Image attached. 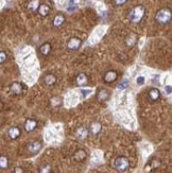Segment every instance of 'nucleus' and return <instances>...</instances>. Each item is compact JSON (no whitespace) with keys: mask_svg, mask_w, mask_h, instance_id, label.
<instances>
[{"mask_svg":"<svg viewBox=\"0 0 172 173\" xmlns=\"http://www.w3.org/2000/svg\"><path fill=\"white\" fill-rule=\"evenodd\" d=\"M155 19L160 25H166L172 19V12L169 9H161L157 12Z\"/></svg>","mask_w":172,"mask_h":173,"instance_id":"3","label":"nucleus"},{"mask_svg":"<svg viewBox=\"0 0 172 173\" xmlns=\"http://www.w3.org/2000/svg\"><path fill=\"white\" fill-rule=\"evenodd\" d=\"M50 12V7L47 6V4H41L38 9V13L42 15V16H47Z\"/></svg>","mask_w":172,"mask_h":173,"instance_id":"19","label":"nucleus"},{"mask_svg":"<svg viewBox=\"0 0 172 173\" xmlns=\"http://www.w3.org/2000/svg\"><path fill=\"white\" fill-rule=\"evenodd\" d=\"M51 166L50 165H44V166L39 167L38 173H51Z\"/></svg>","mask_w":172,"mask_h":173,"instance_id":"22","label":"nucleus"},{"mask_svg":"<svg viewBox=\"0 0 172 173\" xmlns=\"http://www.w3.org/2000/svg\"><path fill=\"white\" fill-rule=\"evenodd\" d=\"M9 167V158L6 155H1L0 157V169L4 170Z\"/></svg>","mask_w":172,"mask_h":173,"instance_id":"18","label":"nucleus"},{"mask_svg":"<svg viewBox=\"0 0 172 173\" xmlns=\"http://www.w3.org/2000/svg\"><path fill=\"white\" fill-rule=\"evenodd\" d=\"M20 134H22V131H20V128L17 127H12L9 128V131H7V135H9L10 138L13 140L17 139L20 136Z\"/></svg>","mask_w":172,"mask_h":173,"instance_id":"9","label":"nucleus"},{"mask_svg":"<svg viewBox=\"0 0 172 173\" xmlns=\"http://www.w3.org/2000/svg\"><path fill=\"white\" fill-rule=\"evenodd\" d=\"M135 36L134 35H131V36H129L128 39H126V44H128L129 46H133L134 44H135Z\"/></svg>","mask_w":172,"mask_h":173,"instance_id":"23","label":"nucleus"},{"mask_svg":"<svg viewBox=\"0 0 172 173\" xmlns=\"http://www.w3.org/2000/svg\"><path fill=\"white\" fill-rule=\"evenodd\" d=\"M115 1V3L117 4V6H122L126 2V0H114Z\"/></svg>","mask_w":172,"mask_h":173,"instance_id":"29","label":"nucleus"},{"mask_svg":"<svg viewBox=\"0 0 172 173\" xmlns=\"http://www.w3.org/2000/svg\"><path fill=\"white\" fill-rule=\"evenodd\" d=\"M44 82L47 86H52L57 83V78L53 74H47L44 79Z\"/></svg>","mask_w":172,"mask_h":173,"instance_id":"15","label":"nucleus"},{"mask_svg":"<svg viewBox=\"0 0 172 173\" xmlns=\"http://www.w3.org/2000/svg\"><path fill=\"white\" fill-rule=\"evenodd\" d=\"M76 85H79V86L86 85L87 84V77H86L85 73H80V74L76 77Z\"/></svg>","mask_w":172,"mask_h":173,"instance_id":"14","label":"nucleus"},{"mask_svg":"<svg viewBox=\"0 0 172 173\" xmlns=\"http://www.w3.org/2000/svg\"><path fill=\"white\" fill-rule=\"evenodd\" d=\"M128 86H129V81L125 80V81H123L121 84H119L118 88H119V89H123V88H126Z\"/></svg>","mask_w":172,"mask_h":173,"instance_id":"24","label":"nucleus"},{"mask_svg":"<svg viewBox=\"0 0 172 173\" xmlns=\"http://www.w3.org/2000/svg\"><path fill=\"white\" fill-rule=\"evenodd\" d=\"M81 44H82V41H81L80 38L73 37V38H71L69 41H68V45L67 46H68V48H69L70 50H78V49L80 48Z\"/></svg>","mask_w":172,"mask_h":173,"instance_id":"10","label":"nucleus"},{"mask_svg":"<svg viewBox=\"0 0 172 173\" xmlns=\"http://www.w3.org/2000/svg\"><path fill=\"white\" fill-rule=\"evenodd\" d=\"M91 93V90L89 89H82L81 90V95H82V98H85L87 95H89V94Z\"/></svg>","mask_w":172,"mask_h":173,"instance_id":"25","label":"nucleus"},{"mask_svg":"<svg viewBox=\"0 0 172 173\" xmlns=\"http://www.w3.org/2000/svg\"><path fill=\"white\" fill-rule=\"evenodd\" d=\"M42 148H43V145H42V142H39V141H32V142L28 145V151H29V153L32 154V155L37 154L38 152L42 150Z\"/></svg>","mask_w":172,"mask_h":173,"instance_id":"4","label":"nucleus"},{"mask_svg":"<svg viewBox=\"0 0 172 173\" xmlns=\"http://www.w3.org/2000/svg\"><path fill=\"white\" fill-rule=\"evenodd\" d=\"M144 83H145V78L144 77L137 78V84H138V85H142Z\"/></svg>","mask_w":172,"mask_h":173,"instance_id":"27","label":"nucleus"},{"mask_svg":"<svg viewBox=\"0 0 172 173\" xmlns=\"http://www.w3.org/2000/svg\"><path fill=\"white\" fill-rule=\"evenodd\" d=\"M39 7L41 6H39L38 0H32V1L30 2V4H29V10L34 12V11H36V10H38Z\"/></svg>","mask_w":172,"mask_h":173,"instance_id":"21","label":"nucleus"},{"mask_svg":"<svg viewBox=\"0 0 172 173\" xmlns=\"http://www.w3.org/2000/svg\"><path fill=\"white\" fill-rule=\"evenodd\" d=\"M165 91H166L167 95H170V94L172 93V86H166Z\"/></svg>","mask_w":172,"mask_h":173,"instance_id":"30","label":"nucleus"},{"mask_svg":"<svg viewBox=\"0 0 172 173\" xmlns=\"http://www.w3.org/2000/svg\"><path fill=\"white\" fill-rule=\"evenodd\" d=\"M145 14V7L142 6H137V7H133L131 13H130V20L134 23H137L144 18Z\"/></svg>","mask_w":172,"mask_h":173,"instance_id":"2","label":"nucleus"},{"mask_svg":"<svg viewBox=\"0 0 172 173\" xmlns=\"http://www.w3.org/2000/svg\"><path fill=\"white\" fill-rule=\"evenodd\" d=\"M23 127H25L26 132H28V133L33 132V131L37 127V121H36L35 119H27L25 124H23Z\"/></svg>","mask_w":172,"mask_h":173,"instance_id":"6","label":"nucleus"},{"mask_svg":"<svg viewBox=\"0 0 172 173\" xmlns=\"http://www.w3.org/2000/svg\"><path fill=\"white\" fill-rule=\"evenodd\" d=\"M0 56H1V59H0V62H1V64H2V63H4V61L7 60V54H6V52H4V51H1V53H0Z\"/></svg>","mask_w":172,"mask_h":173,"instance_id":"26","label":"nucleus"},{"mask_svg":"<svg viewBox=\"0 0 172 173\" xmlns=\"http://www.w3.org/2000/svg\"><path fill=\"white\" fill-rule=\"evenodd\" d=\"M65 22V18L63 15H57V16L54 17V20H53V25L55 27H60V26L63 25V22Z\"/></svg>","mask_w":172,"mask_h":173,"instance_id":"20","label":"nucleus"},{"mask_svg":"<svg viewBox=\"0 0 172 173\" xmlns=\"http://www.w3.org/2000/svg\"><path fill=\"white\" fill-rule=\"evenodd\" d=\"M86 155H87L86 152L84 150H82V149H80V150L76 151V153L73 154V158H75L76 161H82L86 158Z\"/></svg>","mask_w":172,"mask_h":173,"instance_id":"13","label":"nucleus"},{"mask_svg":"<svg viewBox=\"0 0 172 173\" xmlns=\"http://www.w3.org/2000/svg\"><path fill=\"white\" fill-rule=\"evenodd\" d=\"M51 173H53V172H51Z\"/></svg>","mask_w":172,"mask_h":173,"instance_id":"31","label":"nucleus"},{"mask_svg":"<svg viewBox=\"0 0 172 173\" xmlns=\"http://www.w3.org/2000/svg\"><path fill=\"white\" fill-rule=\"evenodd\" d=\"M114 167L118 172L124 173L130 169V161L125 156H119L114 161Z\"/></svg>","mask_w":172,"mask_h":173,"instance_id":"1","label":"nucleus"},{"mask_svg":"<svg viewBox=\"0 0 172 173\" xmlns=\"http://www.w3.org/2000/svg\"><path fill=\"white\" fill-rule=\"evenodd\" d=\"M101 130H102V125H101V123L98 121L91 122V125H89V133L92 135H98L101 132Z\"/></svg>","mask_w":172,"mask_h":173,"instance_id":"8","label":"nucleus"},{"mask_svg":"<svg viewBox=\"0 0 172 173\" xmlns=\"http://www.w3.org/2000/svg\"><path fill=\"white\" fill-rule=\"evenodd\" d=\"M108 97H110V94L107 93V90H105V89H101L99 91V93L97 94V98H98V100L99 101H106L107 99H108Z\"/></svg>","mask_w":172,"mask_h":173,"instance_id":"16","label":"nucleus"},{"mask_svg":"<svg viewBox=\"0 0 172 173\" xmlns=\"http://www.w3.org/2000/svg\"><path fill=\"white\" fill-rule=\"evenodd\" d=\"M10 91L12 95L14 96H19L22 94V85L18 82H14L10 85Z\"/></svg>","mask_w":172,"mask_h":173,"instance_id":"7","label":"nucleus"},{"mask_svg":"<svg viewBox=\"0 0 172 173\" xmlns=\"http://www.w3.org/2000/svg\"><path fill=\"white\" fill-rule=\"evenodd\" d=\"M149 98L151 101H157L158 99L160 98V91L157 89V88H152L149 91Z\"/></svg>","mask_w":172,"mask_h":173,"instance_id":"12","label":"nucleus"},{"mask_svg":"<svg viewBox=\"0 0 172 173\" xmlns=\"http://www.w3.org/2000/svg\"><path fill=\"white\" fill-rule=\"evenodd\" d=\"M118 74L116 71H114V70H110V71H107L106 73L104 74V77H103V80H104L105 83H112L114 81L117 79Z\"/></svg>","mask_w":172,"mask_h":173,"instance_id":"11","label":"nucleus"},{"mask_svg":"<svg viewBox=\"0 0 172 173\" xmlns=\"http://www.w3.org/2000/svg\"><path fill=\"white\" fill-rule=\"evenodd\" d=\"M50 51H51V45H50V44L46 43L41 46V53L43 54V55H48L50 53Z\"/></svg>","mask_w":172,"mask_h":173,"instance_id":"17","label":"nucleus"},{"mask_svg":"<svg viewBox=\"0 0 172 173\" xmlns=\"http://www.w3.org/2000/svg\"><path fill=\"white\" fill-rule=\"evenodd\" d=\"M13 173H23V169L22 167H16L14 169V171H13Z\"/></svg>","mask_w":172,"mask_h":173,"instance_id":"28","label":"nucleus"},{"mask_svg":"<svg viewBox=\"0 0 172 173\" xmlns=\"http://www.w3.org/2000/svg\"><path fill=\"white\" fill-rule=\"evenodd\" d=\"M89 134V130H87L85 127H80L76 128V137L79 140H84L87 138V136Z\"/></svg>","mask_w":172,"mask_h":173,"instance_id":"5","label":"nucleus"}]
</instances>
